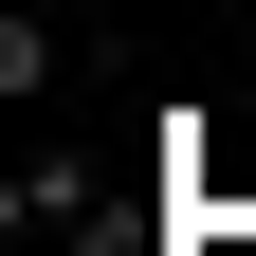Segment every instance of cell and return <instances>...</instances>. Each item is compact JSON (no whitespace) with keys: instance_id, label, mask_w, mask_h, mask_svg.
<instances>
[{"instance_id":"6da1fadb","label":"cell","mask_w":256,"mask_h":256,"mask_svg":"<svg viewBox=\"0 0 256 256\" xmlns=\"http://www.w3.org/2000/svg\"><path fill=\"white\" fill-rule=\"evenodd\" d=\"M0 220H18V238H74V220H92V183H74V165H18V183H0Z\"/></svg>"}]
</instances>
